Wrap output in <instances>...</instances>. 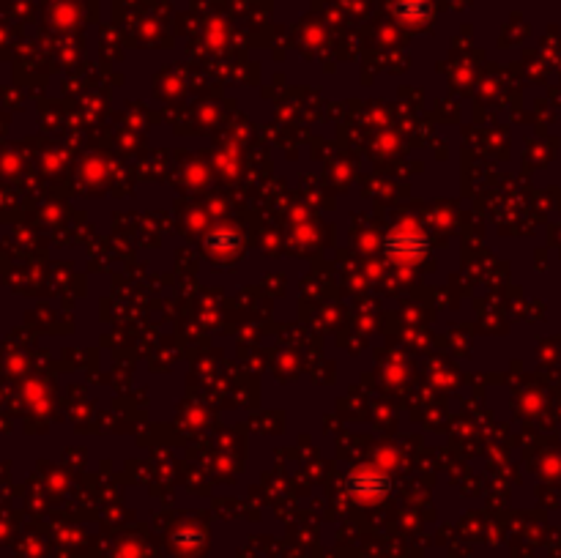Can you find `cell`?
<instances>
[{
  "label": "cell",
  "mask_w": 561,
  "mask_h": 558,
  "mask_svg": "<svg viewBox=\"0 0 561 558\" xmlns=\"http://www.w3.org/2000/svg\"><path fill=\"white\" fill-rule=\"evenodd\" d=\"M386 249H389L392 255H397V258L416 260V258H422V255H425L427 238H422V236H400V233H395V236L386 238Z\"/></svg>",
  "instance_id": "cell-1"
}]
</instances>
